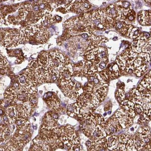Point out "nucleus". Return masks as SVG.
I'll list each match as a JSON object with an SVG mask.
<instances>
[{"label":"nucleus","mask_w":151,"mask_h":151,"mask_svg":"<svg viewBox=\"0 0 151 151\" xmlns=\"http://www.w3.org/2000/svg\"><path fill=\"white\" fill-rule=\"evenodd\" d=\"M88 83L84 90L93 92L97 96L100 103L103 101L107 95L108 84L98 72L88 71L87 75Z\"/></svg>","instance_id":"f257e3e1"},{"label":"nucleus","mask_w":151,"mask_h":151,"mask_svg":"<svg viewBox=\"0 0 151 151\" xmlns=\"http://www.w3.org/2000/svg\"><path fill=\"white\" fill-rule=\"evenodd\" d=\"M114 20L108 17L106 9L96 10L92 14L91 27L96 30H105L113 27Z\"/></svg>","instance_id":"f03ea898"},{"label":"nucleus","mask_w":151,"mask_h":151,"mask_svg":"<svg viewBox=\"0 0 151 151\" xmlns=\"http://www.w3.org/2000/svg\"><path fill=\"white\" fill-rule=\"evenodd\" d=\"M1 43L6 47H13L23 42L19 30H9L1 34Z\"/></svg>","instance_id":"7ed1b4c3"},{"label":"nucleus","mask_w":151,"mask_h":151,"mask_svg":"<svg viewBox=\"0 0 151 151\" xmlns=\"http://www.w3.org/2000/svg\"><path fill=\"white\" fill-rule=\"evenodd\" d=\"M83 90V93L77 99L80 108H94L100 103L98 98L93 92Z\"/></svg>","instance_id":"20e7f679"},{"label":"nucleus","mask_w":151,"mask_h":151,"mask_svg":"<svg viewBox=\"0 0 151 151\" xmlns=\"http://www.w3.org/2000/svg\"><path fill=\"white\" fill-rule=\"evenodd\" d=\"M47 68L60 71L65 66V58L62 53L58 51L50 52Z\"/></svg>","instance_id":"39448f33"},{"label":"nucleus","mask_w":151,"mask_h":151,"mask_svg":"<svg viewBox=\"0 0 151 151\" xmlns=\"http://www.w3.org/2000/svg\"><path fill=\"white\" fill-rule=\"evenodd\" d=\"M77 137L75 129L73 127L67 125L60 128V139L67 148Z\"/></svg>","instance_id":"423d86ee"},{"label":"nucleus","mask_w":151,"mask_h":151,"mask_svg":"<svg viewBox=\"0 0 151 151\" xmlns=\"http://www.w3.org/2000/svg\"><path fill=\"white\" fill-rule=\"evenodd\" d=\"M103 126L107 135L117 133L122 128L114 115L105 122Z\"/></svg>","instance_id":"0eeeda50"},{"label":"nucleus","mask_w":151,"mask_h":151,"mask_svg":"<svg viewBox=\"0 0 151 151\" xmlns=\"http://www.w3.org/2000/svg\"><path fill=\"white\" fill-rule=\"evenodd\" d=\"M76 82L71 80L67 85L62 86L63 92L66 97L71 99H77L83 93L76 89Z\"/></svg>","instance_id":"6e6552de"},{"label":"nucleus","mask_w":151,"mask_h":151,"mask_svg":"<svg viewBox=\"0 0 151 151\" xmlns=\"http://www.w3.org/2000/svg\"><path fill=\"white\" fill-rule=\"evenodd\" d=\"M44 98L46 100L47 103L51 108L52 111L58 112L62 110L60 107V102L57 94L55 93L49 92L45 93Z\"/></svg>","instance_id":"1a4fd4ad"},{"label":"nucleus","mask_w":151,"mask_h":151,"mask_svg":"<svg viewBox=\"0 0 151 151\" xmlns=\"http://www.w3.org/2000/svg\"><path fill=\"white\" fill-rule=\"evenodd\" d=\"M60 78L59 79L60 82L61 86L67 85L71 80L73 74V67L71 64L65 65L60 71Z\"/></svg>","instance_id":"9d476101"},{"label":"nucleus","mask_w":151,"mask_h":151,"mask_svg":"<svg viewBox=\"0 0 151 151\" xmlns=\"http://www.w3.org/2000/svg\"><path fill=\"white\" fill-rule=\"evenodd\" d=\"M113 27H115L122 35L128 37L133 28V27L129 23L122 20L114 21Z\"/></svg>","instance_id":"9b49d317"},{"label":"nucleus","mask_w":151,"mask_h":151,"mask_svg":"<svg viewBox=\"0 0 151 151\" xmlns=\"http://www.w3.org/2000/svg\"><path fill=\"white\" fill-rule=\"evenodd\" d=\"M116 118L121 125L122 127L124 129L129 127L132 126L133 123V118L130 117L129 115L125 113L122 109L118 110L114 114Z\"/></svg>","instance_id":"f8f14e48"},{"label":"nucleus","mask_w":151,"mask_h":151,"mask_svg":"<svg viewBox=\"0 0 151 151\" xmlns=\"http://www.w3.org/2000/svg\"><path fill=\"white\" fill-rule=\"evenodd\" d=\"M108 17L115 21L121 19L122 14L121 11L116 7L115 4L109 5L106 9Z\"/></svg>","instance_id":"ddd939ff"},{"label":"nucleus","mask_w":151,"mask_h":151,"mask_svg":"<svg viewBox=\"0 0 151 151\" xmlns=\"http://www.w3.org/2000/svg\"><path fill=\"white\" fill-rule=\"evenodd\" d=\"M57 121L53 119L50 112H49L45 115L42 126L47 129L54 130L58 128Z\"/></svg>","instance_id":"4468645a"},{"label":"nucleus","mask_w":151,"mask_h":151,"mask_svg":"<svg viewBox=\"0 0 151 151\" xmlns=\"http://www.w3.org/2000/svg\"><path fill=\"white\" fill-rule=\"evenodd\" d=\"M138 19L139 23L143 26L151 25V11L143 10L139 12Z\"/></svg>","instance_id":"2eb2a0df"},{"label":"nucleus","mask_w":151,"mask_h":151,"mask_svg":"<svg viewBox=\"0 0 151 151\" xmlns=\"http://www.w3.org/2000/svg\"><path fill=\"white\" fill-rule=\"evenodd\" d=\"M93 145L89 151H107V147L105 144V138L93 139Z\"/></svg>","instance_id":"dca6fc26"},{"label":"nucleus","mask_w":151,"mask_h":151,"mask_svg":"<svg viewBox=\"0 0 151 151\" xmlns=\"http://www.w3.org/2000/svg\"><path fill=\"white\" fill-rule=\"evenodd\" d=\"M119 143L118 136L110 135L105 137V144L107 149L111 151L117 148Z\"/></svg>","instance_id":"f3484780"},{"label":"nucleus","mask_w":151,"mask_h":151,"mask_svg":"<svg viewBox=\"0 0 151 151\" xmlns=\"http://www.w3.org/2000/svg\"><path fill=\"white\" fill-rule=\"evenodd\" d=\"M108 77L111 79L117 78L121 76L119 68L117 63L113 64V65L109 66L104 70Z\"/></svg>","instance_id":"a211bd4d"},{"label":"nucleus","mask_w":151,"mask_h":151,"mask_svg":"<svg viewBox=\"0 0 151 151\" xmlns=\"http://www.w3.org/2000/svg\"><path fill=\"white\" fill-rule=\"evenodd\" d=\"M107 134L103 125H97L95 128L90 137L93 139H97L105 138Z\"/></svg>","instance_id":"6ab92c4d"},{"label":"nucleus","mask_w":151,"mask_h":151,"mask_svg":"<svg viewBox=\"0 0 151 151\" xmlns=\"http://www.w3.org/2000/svg\"><path fill=\"white\" fill-rule=\"evenodd\" d=\"M139 136L144 141L145 145L151 142V132L147 127H142L138 130Z\"/></svg>","instance_id":"aec40b11"},{"label":"nucleus","mask_w":151,"mask_h":151,"mask_svg":"<svg viewBox=\"0 0 151 151\" xmlns=\"http://www.w3.org/2000/svg\"><path fill=\"white\" fill-rule=\"evenodd\" d=\"M5 114L9 119V124L12 125L14 124L16 120L18 118L17 110L15 106L10 105L6 109Z\"/></svg>","instance_id":"412c9836"},{"label":"nucleus","mask_w":151,"mask_h":151,"mask_svg":"<svg viewBox=\"0 0 151 151\" xmlns=\"http://www.w3.org/2000/svg\"><path fill=\"white\" fill-rule=\"evenodd\" d=\"M1 143H6L11 138V132L10 129L5 125H1Z\"/></svg>","instance_id":"4be33fe9"},{"label":"nucleus","mask_w":151,"mask_h":151,"mask_svg":"<svg viewBox=\"0 0 151 151\" xmlns=\"http://www.w3.org/2000/svg\"><path fill=\"white\" fill-rule=\"evenodd\" d=\"M54 19L53 16L50 14V12L45 10L40 24L43 27L47 26L53 23L54 22Z\"/></svg>","instance_id":"5701e85b"},{"label":"nucleus","mask_w":151,"mask_h":151,"mask_svg":"<svg viewBox=\"0 0 151 151\" xmlns=\"http://www.w3.org/2000/svg\"><path fill=\"white\" fill-rule=\"evenodd\" d=\"M37 35L36 39L38 42L45 43L47 42L49 36V32L47 30L41 29Z\"/></svg>","instance_id":"b1692460"},{"label":"nucleus","mask_w":151,"mask_h":151,"mask_svg":"<svg viewBox=\"0 0 151 151\" xmlns=\"http://www.w3.org/2000/svg\"><path fill=\"white\" fill-rule=\"evenodd\" d=\"M67 113L69 116L73 117L79 114L80 108L77 102L68 105L67 106Z\"/></svg>","instance_id":"393cba45"},{"label":"nucleus","mask_w":151,"mask_h":151,"mask_svg":"<svg viewBox=\"0 0 151 151\" xmlns=\"http://www.w3.org/2000/svg\"><path fill=\"white\" fill-rule=\"evenodd\" d=\"M131 137L133 140L134 144L137 151H140L142 150L145 145L144 141L139 136L138 133H137L131 136Z\"/></svg>","instance_id":"a878e982"},{"label":"nucleus","mask_w":151,"mask_h":151,"mask_svg":"<svg viewBox=\"0 0 151 151\" xmlns=\"http://www.w3.org/2000/svg\"><path fill=\"white\" fill-rule=\"evenodd\" d=\"M136 18V13L133 9L124 12L122 14V17L121 20L125 21L130 23L133 22Z\"/></svg>","instance_id":"bb28decb"},{"label":"nucleus","mask_w":151,"mask_h":151,"mask_svg":"<svg viewBox=\"0 0 151 151\" xmlns=\"http://www.w3.org/2000/svg\"><path fill=\"white\" fill-rule=\"evenodd\" d=\"M146 42L142 40H136L132 42L131 47L133 51L134 52L140 53L142 52V48Z\"/></svg>","instance_id":"cd10ccee"},{"label":"nucleus","mask_w":151,"mask_h":151,"mask_svg":"<svg viewBox=\"0 0 151 151\" xmlns=\"http://www.w3.org/2000/svg\"><path fill=\"white\" fill-rule=\"evenodd\" d=\"M140 84L151 93V70L145 76Z\"/></svg>","instance_id":"c85d7f7f"},{"label":"nucleus","mask_w":151,"mask_h":151,"mask_svg":"<svg viewBox=\"0 0 151 151\" xmlns=\"http://www.w3.org/2000/svg\"><path fill=\"white\" fill-rule=\"evenodd\" d=\"M115 4L117 9L121 11L127 12L132 9L131 4L127 1H119Z\"/></svg>","instance_id":"c756f323"},{"label":"nucleus","mask_w":151,"mask_h":151,"mask_svg":"<svg viewBox=\"0 0 151 151\" xmlns=\"http://www.w3.org/2000/svg\"><path fill=\"white\" fill-rule=\"evenodd\" d=\"M38 60V63L40 65L47 67L49 61V56L47 53L41 52L39 56Z\"/></svg>","instance_id":"7c9ffc66"},{"label":"nucleus","mask_w":151,"mask_h":151,"mask_svg":"<svg viewBox=\"0 0 151 151\" xmlns=\"http://www.w3.org/2000/svg\"><path fill=\"white\" fill-rule=\"evenodd\" d=\"M125 92L121 88H119L117 91L116 93V97L120 103L125 99Z\"/></svg>","instance_id":"2f4dec72"},{"label":"nucleus","mask_w":151,"mask_h":151,"mask_svg":"<svg viewBox=\"0 0 151 151\" xmlns=\"http://www.w3.org/2000/svg\"><path fill=\"white\" fill-rule=\"evenodd\" d=\"M27 121V119L18 118L16 120L14 124L17 129H18L24 125Z\"/></svg>","instance_id":"473e14b6"},{"label":"nucleus","mask_w":151,"mask_h":151,"mask_svg":"<svg viewBox=\"0 0 151 151\" xmlns=\"http://www.w3.org/2000/svg\"><path fill=\"white\" fill-rule=\"evenodd\" d=\"M8 65V62L5 58V56L2 54L1 53V70H2L5 71V68Z\"/></svg>","instance_id":"72a5a7b5"},{"label":"nucleus","mask_w":151,"mask_h":151,"mask_svg":"<svg viewBox=\"0 0 151 151\" xmlns=\"http://www.w3.org/2000/svg\"><path fill=\"white\" fill-rule=\"evenodd\" d=\"M142 52L143 53H151V42H146L142 48Z\"/></svg>","instance_id":"f704fd0d"},{"label":"nucleus","mask_w":151,"mask_h":151,"mask_svg":"<svg viewBox=\"0 0 151 151\" xmlns=\"http://www.w3.org/2000/svg\"><path fill=\"white\" fill-rule=\"evenodd\" d=\"M139 30L136 28H133L131 31L129 37V38L133 39L137 38L140 35Z\"/></svg>","instance_id":"c9c22d12"},{"label":"nucleus","mask_w":151,"mask_h":151,"mask_svg":"<svg viewBox=\"0 0 151 151\" xmlns=\"http://www.w3.org/2000/svg\"><path fill=\"white\" fill-rule=\"evenodd\" d=\"M29 151H45L42 148L33 144L32 147Z\"/></svg>","instance_id":"e433bc0d"},{"label":"nucleus","mask_w":151,"mask_h":151,"mask_svg":"<svg viewBox=\"0 0 151 151\" xmlns=\"http://www.w3.org/2000/svg\"><path fill=\"white\" fill-rule=\"evenodd\" d=\"M140 151H151V142L146 144L143 149Z\"/></svg>","instance_id":"4c0bfd02"},{"label":"nucleus","mask_w":151,"mask_h":151,"mask_svg":"<svg viewBox=\"0 0 151 151\" xmlns=\"http://www.w3.org/2000/svg\"><path fill=\"white\" fill-rule=\"evenodd\" d=\"M81 36L85 40H88V35L86 33H83L81 34Z\"/></svg>","instance_id":"58836bf2"},{"label":"nucleus","mask_w":151,"mask_h":151,"mask_svg":"<svg viewBox=\"0 0 151 151\" xmlns=\"http://www.w3.org/2000/svg\"><path fill=\"white\" fill-rule=\"evenodd\" d=\"M144 1L147 2V3L148 4L151 5V1Z\"/></svg>","instance_id":"ea45409f"},{"label":"nucleus","mask_w":151,"mask_h":151,"mask_svg":"<svg viewBox=\"0 0 151 151\" xmlns=\"http://www.w3.org/2000/svg\"><path fill=\"white\" fill-rule=\"evenodd\" d=\"M32 127H33V129H37V126H33V125H32Z\"/></svg>","instance_id":"a19ab883"}]
</instances>
